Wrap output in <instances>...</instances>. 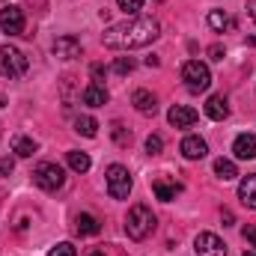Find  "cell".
Instances as JSON below:
<instances>
[{
  "label": "cell",
  "mask_w": 256,
  "mask_h": 256,
  "mask_svg": "<svg viewBox=\"0 0 256 256\" xmlns=\"http://www.w3.org/2000/svg\"><path fill=\"white\" fill-rule=\"evenodd\" d=\"M80 98H84V104H86V108H104L110 96H108V90H104L102 84H90V86L80 92Z\"/></svg>",
  "instance_id": "cell-15"
},
{
  "label": "cell",
  "mask_w": 256,
  "mask_h": 256,
  "mask_svg": "<svg viewBox=\"0 0 256 256\" xmlns=\"http://www.w3.org/2000/svg\"><path fill=\"white\" fill-rule=\"evenodd\" d=\"M206 116L214 120V122H224V120L230 116V102H226L224 96H208V102H206Z\"/></svg>",
  "instance_id": "cell-14"
},
{
  "label": "cell",
  "mask_w": 256,
  "mask_h": 256,
  "mask_svg": "<svg viewBox=\"0 0 256 256\" xmlns=\"http://www.w3.org/2000/svg\"><path fill=\"white\" fill-rule=\"evenodd\" d=\"M126 232L131 242H146L152 232H155V214L149 206L137 202L128 208V218H126Z\"/></svg>",
  "instance_id": "cell-2"
},
{
  "label": "cell",
  "mask_w": 256,
  "mask_h": 256,
  "mask_svg": "<svg viewBox=\"0 0 256 256\" xmlns=\"http://www.w3.org/2000/svg\"><path fill=\"white\" fill-rule=\"evenodd\" d=\"M90 74H92V84H102V80H104V74H108V68H104L102 63H92V66H90Z\"/></svg>",
  "instance_id": "cell-29"
},
{
  "label": "cell",
  "mask_w": 256,
  "mask_h": 256,
  "mask_svg": "<svg viewBox=\"0 0 256 256\" xmlns=\"http://www.w3.org/2000/svg\"><path fill=\"white\" fill-rule=\"evenodd\" d=\"M232 155L242 161H254L256 158V137L254 134H238L232 140Z\"/></svg>",
  "instance_id": "cell-11"
},
{
  "label": "cell",
  "mask_w": 256,
  "mask_h": 256,
  "mask_svg": "<svg viewBox=\"0 0 256 256\" xmlns=\"http://www.w3.org/2000/svg\"><path fill=\"white\" fill-rule=\"evenodd\" d=\"M131 104H134L137 114H143V116H155V110H158V98H155L149 90H134Z\"/></svg>",
  "instance_id": "cell-10"
},
{
  "label": "cell",
  "mask_w": 256,
  "mask_h": 256,
  "mask_svg": "<svg viewBox=\"0 0 256 256\" xmlns=\"http://www.w3.org/2000/svg\"><path fill=\"white\" fill-rule=\"evenodd\" d=\"M161 36V24L152 15H134L128 21H120L114 27L104 30L102 42L110 51H134V48H146Z\"/></svg>",
  "instance_id": "cell-1"
},
{
  "label": "cell",
  "mask_w": 256,
  "mask_h": 256,
  "mask_svg": "<svg viewBox=\"0 0 256 256\" xmlns=\"http://www.w3.org/2000/svg\"><path fill=\"white\" fill-rule=\"evenodd\" d=\"M214 176L224 179V182H230V179L238 176V170H236V164H232L230 158H218V161H214Z\"/></svg>",
  "instance_id": "cell-20"
},
{
  "label": "cell",
  "mask_w": 256,
  "mask_h": 256,
  "mask_svg": "<svg viewBox=\"0 0 256 256\" xmlns=\"http://www.w3.org/2000/svg\"><path fill=\"white\" fill-rule=\"evenodd\" d=\"M74 230H78L80 236H98V230H102V226H98V220H96L92 214H86V212H84V214H78Z\"/></svg>",
  "instance_id": "cell-19"
},
{
  "label": "cell",
  "mask_w": 256,
  "mask_h": 256,
  "mask_svg": "<svg viewBox=\"0 0 256 256\" xmlns=\"http://www.w3.org/2000/svg\"><path fill=\"white\" fill-rule=\"evenodd\" d=\"M66 161H68V167H72L74 173H86V170H90V164H92L86 152H68V155H66Z\"/></svg>",
  "instance_id": "cell-21"
},
{
  "label": "cell",
  "mask_w": 256,
  "mask_h": 256,
  "mask_svg": "<svg viewBox=\"0 0 256 256\" xmlns=\"http://www.w3.org/2000/svg\"><path fill=\"white\" fill-rule=\"evenodd\" d=\"M220 218H224V220H226V226H230V224H232V220H236V218H232V212H230V208H224V214H220Z\"/></svg>",
  "instance_id": "cell-35"
},
{
  "label": "cell",
  "mask_w": 256,
  "mask_h": 256,
  "mask_svg": "<svg viewBox=\"0 0 256 256\" xmlns=\"http://www.w3.org/2000/svg\"><path fill=\"white\" fill-rule=\"evenodd\" d=\"M0 30L9 36H21L24 33V12L18 6H6L0 9Z\"/></svg>",
  "instance_id": "cell-8"
},
{
  "label": "cell",
  "mask_w": 256,
  "mask_h": 256,
  "mask_svg": "<svg viewBox=\"0 0 256 256\" xmlns=\"http://www.w3.org/2000/svg\"><path fill=\"white\" fill-rule=\"evenodd\" d=\"M54 57L57 60H74V57H80V42L74 36H60L54 42Z\"/></svg>",
  "instance_id": "cell-12"
},
{
  "label": "cell",
  "mask_w": 256,
  "mask_h": 256,
  "mask_svg": "<svg viewBox=\"0 0 256 256\" xmlns=\"http://www.w3.org/2000/svg\"><path fill=\"white\" fill-rule=\"evenodd\" d=\"M74 131L84 134V137H96V134H98V122H96L92 116H78V120H74Z\"/></svg>",
  "instance_id": "cell-22"
},
{
  "label": "cell",
  "mask_w": 256,
  "mask_h": 256,
  "mask_svg": "<svg viewBox=\"0 0 256 256\" xmlns=\"http://www.w3.org/2000/svg\"><path fill=\"white\" fill-rule=\"evenodd\" d=\"M114 72H116V74H131V72H134V60H131V57H120V60L114 63Z\"/></svg>",
  "instance_id": "cell-28"
},
{
  "label": "cell",
  "mask_w": 256,
  "mask_h": 256,
  "mask_svg": "<svg viewBox=\"0 0 256 256\" xmlns=\"http://www.w3.org/2000/svg\"><path fill=\"white\" fill-rule=\"evenodd\" d=\"M244 256H256V250H244Z\"/></svg>",
  "instance_id": "cell-36"
},
{
  "label": "cell",
  "mask_w": 256,
  "mask_h": 256,
  "mask_svg": "<svg viewBox=\"0 0 256 256\" xmlns=\"http://www.w3.org/2000/svg\"><path fill=\"white\" fill-rule=\"evenodd\" d=\"M208 27H212V30H218V33H224L226 27H232V21H230L220 9H212V12H208Z\"/></svg>",
  "instance_id": "cell-23"
},
{
  "label": "cell",
  "mask_w": 256,
  "mask_h": 256,
  "mask_svg": "<svg viewBox=\"0 0 256 256\" xmlns=\"http://www.w3.org/2000/svg\"><path fill=\"white\" fill-rule=\"evenodd\" d=\"M167 120H170L173 128H191V126H196L200 114H196L194 108H188V104H173L170 114H167Z\"/></svg>",
  "instance_id": "cell-9"
},
{
  "label": "cell",
  "mask_w": 256,
  "mask_h": 256,
  "mask_svg": "<svg viewBox=\"0 0 256 256\" xmlns=\"http://www.w3.org/2000/svg\"><path fill=\"white\" fill-rule=\"evenodd\" d=\"M108 194L114 196V200H128V194H131V173H128V167L122 164H110L108 167Z\"/></svg>",
  "instance_id": "cell-5"
},
{
  "label": "cell",
  "mask_w": 256,
  "mask_h": 256,
  "mask_svg": "<svg viewBox=\"0 0 256 256\" xmlns=\"http://www.w3.org/2000/svg\"><path fill=\"white\" fill-rule=\"evenodd\" d=\"M48 256H78V250H74V244H72V242H60L57 248H51V250H48Z\"/></svg>",
  "instance_id": "cell-25"
},
{
  "label": "cell",
  "mask_w": 256,
  "mask_h": 256,
  "mask_svg": "<svg viewBox=\"0 0 256 256\" xmlns=\"http://www.w3.org/2000/svg\"><path fill=\"white\" fill-rule=\"evenodd\" d=\"M90 256H104V254H102V250H96V254H90Z\"/></svg>",
  "instance_id": "cell-37"
},
{
  "label": "cell",
  "mask_w": 256,
  "mask_h": 256,
  "mask_svg": "<svg viewBox=\"0 0 256 256\" xmlns=\"http://www.w3.org/2000/svg\"><path fill=\"white\" fill-rule=\"evenodd\" d=\"M116 6L126 12V15H137L143 9V0H116Z\"/></svg>",
  "instance_id": "cell-26"
},
{
  "label": "cell",
  "mask_w": 256,
  "mask_h": 256,
  "mask_svg": "<svg viewBox=\"0 0 256 256\" xmlns=\"http://www.w3.org/2000/svg\"><path fill=\"white\" fill-rule=\"evenodd\" d=\"M238 200H242V206L256 208V176H244L238 182Z\"/></svg>",
  "instance_id": "cell-17"
},
{
  "label": "cell",
  "mask_w": 256,
  "mask_h": 256,
  "mask_svg": "<svg viewBox=\"0 0 256 256\" xmlns=\"http://www.w3.org/2000/svg\"><path fill=\"white\" fill-rule=\"evenodd\" d=\"M248 15H250V21L256 24V0H250V6H248Z\"/></svg>",
  "instance_id": "cell-33"
},
{
  "label": "cell",
  "mask_w": 256,
  "mask_h": 256,
  "mask_svg": "<svg viewBox=\"0 0 256 256\" xmlns=\"http://www.w3.org/2000/svg\"><path fill=\"white\" fill-rule=\"evenodd\" d=\"M152 191H155L158 200L170 202V200H176V194L182 191V185H179V182H170V179H155V182H152Z\"/></svg>",
  "instance_id": "cell-16"
},
{
  "label": "cell",
  "mask_w": 256,
  "mask_h": 256,
  "mask_svg": "<svg viewBox=\"0 0 256 256\" xmlns=\"http://www.w3.org/2000/svg\"><path fill=\"white\" fill-rule=\"evenodd\" d=\"M244 242L256 250V226H244Z\"/></svg>",
  "instance_id": "cell-31"
},
{
  "label": "cell",
  "mask_w": 256,
  "mask_h": 256,
  "mask_svg": "<svg viewBox=\"0 0 256 256\" xmlns=\"http://www.w3.org/2000/svg\"><path fill=\"white\" fill-rule=\"evenodd\" d=\"M36 140H30V137H24V134H18V137H12V152L18 155V158H33L36 155Z\"/></svg>",
  "instance_id": "cell-18"
},
{
  "label": "cell",
  "mask_w": 256,
  "mask_h": 256,
  "mask_svg": "<svg viewBox=\"0 0 256 256\" xmlns=\"http://www.w3.org/2000/svg\"><path fill=\"white\" fill-rule=\"evenodd\" d=\"M179 149H182V155H185L188 161H200V158H206V155H208L206 140H202V137H194V134L182 140V146H179Z\"/></svg>",
  "instance_id": "cell-13"
},
{
  "label": "cell",
  "mask_w": 256,
  "mask_h": 256,
  "mask_svg": "<svg viewBox=\"0 0 256 256\" xmlns=\"http://www.w3.org/2000/svg\"><path fill=\"white\" fill-rule=\"evenodd\" d=\"M27 68H30V60H27L18 48H12V45H3V48H0V74H3V78H9V80L24 78Z\"/></svg>",
  "instance_id": "cell-4"
},
{
  "label": "cell",
  "mask_w": 256,
  "mask_h": 256,
  "mask_svg": "<svg viewBox=\"0 0 256 256\" xmlns=\"http://www.w3.org/2000/svg\"><path fill=\"white\" fill-rule=\"evenodd\" d=\"M182 80L188 84V90L202 92V90H208V84H212V72H208V66L200 63V60H188V63L182 66Z\"/></svg>",
  "instance_id": "cell-6"
},
{
  "label": "cell",
  "mask_w": 256,
  "mask_h": 256,
  "mask_svg": "<svg viewBox=\"0 0 256 256\" xmlns=\"http://www.w3.org/2000/svg\"><path fill=\"white\" fill-rule=\"evenodd\" d=\"M158 63H161V60H158L155 54H152V57H146V66H149V68H158Z\"/></svg>",
  "instance_id": "cell-34"
},
{
  "label": "cell",
  "mask_w": 256,
  "mask_h": 256,
  "mask_svg": "<svg viewBox=\"0 0 256 256\" xmlns=\"http://www.w3.org/2000/svg\"><path fill=\"white\" fill-rule=\"evenodd\" d=\"M194 250L196 256H226V244L214 232H200L194 238Z\"/></svg>",
  "instance_id": "cell-7"
},
{
  "label": "cell",
  "mask_w": 256,
  "mask_h": 256,
  "mask_svg": "<svg viewBox=\"0 0 256 256\" xmlns=\"http://www.w3.org/2000/svg\"><path fill=\"white\" fill-rule=\"evenodd\" d=\"M110 137H114L116 146H128V143H131V131H128L122 122H114V126H110Z\"/></svg>",
  "instance_id": "cell-24"
},
{
  "label": "cell",
  "mask_w": 256,
  "mask_h": 256,
  "mask_svg": "<svg viewBox=\"0 0 256 256\" xmlns=\"http://www.w3.org/2000/svg\"><path fill=\"white\" fill-rule=\"evenodd\" d=\"M30 176H33V185H36V188H42V191H48V194L60 191V188H63V182H66L63 167H60V164H51V161L36 164Z\"/></svg>",
  "instance_id": "cell-3"
},
{
  "label": "cell",
  "mask_w": 256,
  "mask_h": 256,
  "mask_svg": "<svg viewBox=\"0 0 256 256\" xmlns=\"http://www.w3.org/2000/svg\"><path fill=\"white\" fill-rule=\"evenodd\" d=\"M208 57L212 60H224V45H212L208 48Z\"/></svg>",
  "instance_id": "cell-32"
},
{
  "label": "cell",
  "mask_w": 256,
  "mask_h": 256,
  "mask_svg": "<svg viewBox=\"0 0 256 256\" xmlns=\"http://www.w3.org/2000/svg\"><path fill=\"white\" fill-rule=\"evenodd\" d=\"M12 170H15V161H12V158H6V155H3V158H0V176H9V173H12Z\"/></svg>",
  "instance_id": "cell-30"
},
{
  "label": "cell",
  "mask_w": 256,
  "mask_h": 256,
  "mask_svg": "<svg viewBox=\"0 0 256 256\" xmlns=\"http://www.w3.org/2000/svg\"><path fill=\"white\" fill-rule=\"evenodd\" d=\"M161 149H164V140H161L158 134H149V137H146V152H149V155H161Z\"/></svg>",
  "instance_id": "cell-27"
}]
</instances>
